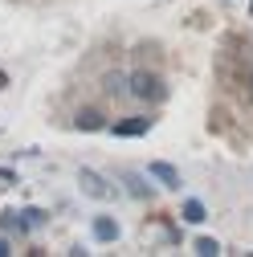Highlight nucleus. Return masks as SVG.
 <instances>
[{"mask_svg":"<svg viewBox=\"0 0 253 257\" xmlns=\"http://www.w3.org/2000/svg\"><path fill=\"white\" fill-rule=\"evenodd\" d=\"M126 94L139 98V102H160L164 98V82L155 78L151 70H135L131 78H126Z\"/></svg>","mask_w":253,"mask_h":257,"instance_id":"1","label":"nucleus"},{"mask_svg":"<svg viewBox=\"0 0 253 257\" xmlns=\"http://www.w3.org/2000/svg\"><path fill=\"white\" fill-rule=\"evenodd\" d=\"M78 184H82L86 196H94V200H110V196H114V188L94 172V168H82V172H78Z\"/></svg>","mask_w":253,"mask_h":257,"instance_id":"2","label":"nucleus"},{"mask_svg":"<svg viewBox=\"0 0 253 257\" xmlns=\"http://www.w3.org/2000/svg\"><path fill=\"white\" fill-rule=\"evenodd\" d=\"M110 131H114V135H122V139H135V135H147V131H151V118H147V114H131V118L114 122Z\"/></svg>","mask_w":253,"mask_h":257,"instance_id":"3","label":"nucleus"},{"mask_svg":"<svg viewBox=\"0 0 253 257\" xmlns=\"http://www.w3.org/2000/svg\"><path fill=\"white\" fill-rule=\"evenodd\" d=\"M147 176H155V180H160L164 188H172V192L184 184V180H180V172H176L172 164H160V159H155V164H147Z\"/></svg>","mask_w":253,"mask_h":257,"instance_id":"4","label":"nucleus"},{"mask_svg":"<svg viewBox=\"0 0 253 257\" xmlns=\"http://www.w3.org/2000/svg\"><path fill=\"white\" fill-rule=\"evenodd\" d=\"M94 241H102V245L118 241V220L114 216H94Z\"/></svg>","mask_w":253,"mask_h":257,"instance_id":"5","label":"nucleus"},{"mask_svg":"<svg viewBox=\"0 0 253 257\" xmlns=\"http://www.w3.org/2000/svg\"><path fill=\"white\" fill-rule=\"evenodd\" d=\"M102 126H106V122H102L98 110H82V114H78V131H102Z\"/></svg>","mask_w":253,"mask_h":257,"instance_id":"6","label":"nucleus"},{"mask_svg":"<svg viewBox=\"0 0 253 257\" xmlns=\"http://www.w3.org/2000/svg\"><path fill=\"white\" fill-rule=\"evenodd\" d=\"M184 220H188V224H204V204H200V200H188V204H184Z\"/></svg>","mask_w":253,"mask_h":257,"instance_id":"7","label":"nucleus"},{"mask_svg":"<svg viewBox=\"0 0 253 257\" xmlns=\"http://www.w3.org/2000/svg\"><path fill=\"white\" fill-rule=\"evenodd\" d=\"M102 86H106V94H126V78L122 74H106Z\"/></svg>","mask_w":253,"mask_h":257,"instance_id":"8","label":"nucleus"},{"mask_svg":"<svg viewBox=\"0 0 253 257\" xmlns=\"http://www.w3.org/2000/svg\"><path fill=\"white\" fill-rule=\"evenodd\" d=\"M196 253H204V257H208V253H220V245H216L212 237H200V241H196Z\"/></svg>","mask_w":253,"mask_h":257,"instance_id":"9","label":"nucleus"},{"mask_svg":"<svg viewBox=\"0 0 253 257\" xmlns=\"http://www.w3.org/2000/svg\"><path fill=\"white\" fill-rule=\"evenodd\" d=\"M122 180H126V184H131V192H135V196H147V188L139 184V176H131V172H122Z\"/></svg>","mask_w":253,"mask_h":257,"instance_id":"10","label":"nucleus"},{"mask_svg":"<svg viewBox=\"0 0 253 257\" xmlns=\"http://www.w3.org/2000/svg\"><path fill=\"white\" fill-rule=\"evenodd\" d=\"M0 180H17V172L13 168H0Z\"/></svg>","mask_w":253,"mask_h":257,"instance_id":"11","label":"nucleus"},{"mask_svg":"<svg viewBox=\"0 0 253 257\" xmlns=\"http://www.w3.org/2000/svg\"><path fill=\"white\" fill-rule=\"evenodd\" d=\"M5 253H13V249H9V241H5V237H0V257H5Z\"/></svg>","mask_w":253,"mask_h":257,"instance_id":"12","label":"nucleus"}]
</instances>
